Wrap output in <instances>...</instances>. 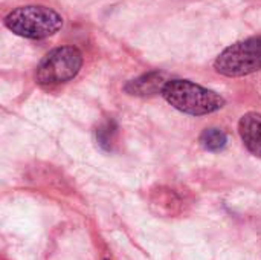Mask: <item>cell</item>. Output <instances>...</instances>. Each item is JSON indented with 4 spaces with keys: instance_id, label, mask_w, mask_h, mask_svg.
I'll return each instance as SVG.
<instances>
[{
    "instance_id": "cell-1",
    "label": "cell",
    "mask_w": 261,
    "mask_h": 260,
    "mask_svg": "<svg viewBox=\"0 0 261 260\" xmlns=\"http://www.w3.org/2000/svg\"><path fill=\"white\" fill-rule=\"evenodd\" d=\"M162 95L165 101L174 109L193 116L210 115L225 106V100L217 92L210 90L190 80L167 81L162 89Z\"/></svg>"
},
{
    "instance_id": "cell-4",
    "label": "cell",
    "mask_w": 261,
    "mask_h": 260,
    "mask_svg": "<svg viewBox=\"0 0 261 260\" xmlns=\"http://www.w3.org/2000/svg\"><path fill=\"white\" fill-rule=\"evenodd\" d=\"M83 66V54L73 46H61L50 51L37 67L40 84H58L72 80Z\"/></svg>"
},
{
    "instance_id": "cell-5",
    "label": "cell",
    "mask_w": 261,
    "mask_h": 260,
    "mask_svg": "<svg viewBox=\"0 0 261 260\" xmlns=\"http://www.w3.org/2000/svg\"><path fill=\"white\" fill-rule=\"evenodd\" d=\"M240 136L248 150L261 158V113L248 112L239 123Z\"/></svg>"
},
{
    "instance_id": "cell-6",
    "label": "cell",
    "mask_w": 261,
    "mask_h": 260,
    "mask_svg": "<svg viewBox=\"0 0 261 260\" xmlns=\"http://www.w3.org/2000/svg\"><path fill=\"white\" fill-rule=\"evenodd\" d=\"M165 84H167V81L164 83L162 75L154 72V74H147L141 78L130 81L125 86V90L132 95H151L159 90L162 92Z\"/></svg>"
},
{
    "instance_id": "cell-7",
    "label": "cell",
    "mask_w": 261,
    "mask_h": 260,
    "mask_svg": "<svg viewBox=\"0 0 261 260\" xmlns=\"http://www.w3.org/2000/svg\"><path fill=\"white\" fill-rule=\"evenodd\" d=\"M226 143H228L226 133L219 129H206L200 135V144L203 146V149L210 152H219L225 149Z\"/></svg>"
},
{
    "instance_id": "cell-2",
    "label": "cell",
    "mask_w": 261,
    "mask_h": 260,
    "mask_svg": "<svg viewBox=\"0 0 261 260\" xmlns=\"http://www.w3.org/2000/svg\"><path fill=\"white\" fill-rule=\"evenodd\" d=\"M3 21L11 32L32 40L47 38L57 34L63 26V17L57 11L40 5L15 8Z\"/></svg>"
},
{
    "instance_id": "cell-3",
    "label": "cell",
    "mask_w": 261,
    "mask_h": 260,
    "mask_svg": "<svg viewBox=\"0 0 261 260\" xmlns=\"http://www.w3.org/2000/svg\"><path fill=\"white\" fill-rule=\"evenodd\" d=\"M214 67L225 77H245L261 69V35L237 41L226 48Z\"/></svg>"
}]
</instances>
